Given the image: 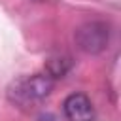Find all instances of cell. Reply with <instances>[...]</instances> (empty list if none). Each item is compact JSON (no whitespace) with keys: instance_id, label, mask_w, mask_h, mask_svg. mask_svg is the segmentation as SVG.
<instances>
[{"instance_id":"cell-1","label":"cell","mask_w":121,"mask_h":121,"mask_svg":"<svg viewBox=\"0 0 121 121\" xmlns=\"http://www.w3.org/2000/svg\"><path fill=\"white\" fill-rule=\"evenodd\" d=\"M55 79L47 74L21 76L8 85V100L19 108H34L42 104L53 91Z\"/></svg>"},{"instance_id":"cell-2","label":"cell","mask_w":121,"mask_h":121,"mask_svg":"<svg viewBox=\"0 0 121 121\" xmlns=\"http://www.w3.org/2000/svg\"><path fill=\"white\" fill-rule=\"evenodd\" d=\"M74 40L83 53L89 55L102 53L110 42V26L104 21H89L76 30Z\"/></svg>"},{"instance_id":"cell-3","label":"cell","mask_w":121,"mask_h":121,"mask_svg":"<svg viewBox=\"0 0 121 121\" xmlns=\"http://www.w3.org/2000/svg\"><path fill=\"white\" fill-rule=\"evenodd\" d=\"M62 112L68 121H95V108L87 95L72 93L62 102Z\"/></svg>"},{"instance_id":"cell-4","label":"cell","mask_w":121,"mask_h":121,"mask_svg":"<svg viewBox=\"0 0 121 121\" xmlns=\"http://www.w3.org/2000/svg\"><path fill=\"white\" fill-rule=\"evenodd\" d=\"M70 66H72V60H70L68 55H57V57H51V59L47 60L45 74H47L49 78H53V79L64 78V76L68 74Z\"/></svg>"}]
</instances>
